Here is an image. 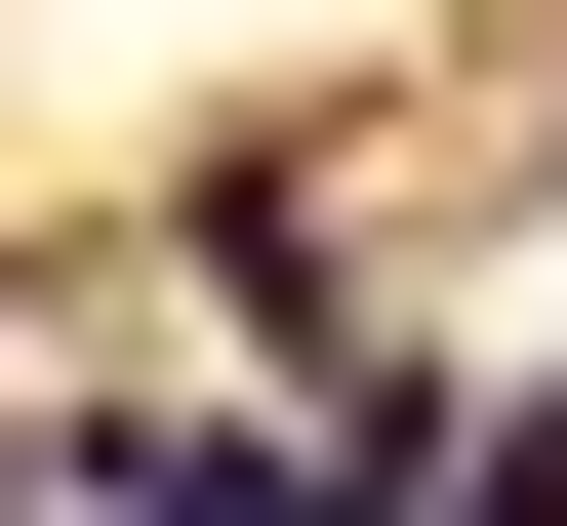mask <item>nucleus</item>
<instances>
[{"label":"nucleus","mask_w":567,"mask_h":526,"mask_svg":"<svg viewBox=\"0 0 567 526\" xmlns=\"http://www.w3.org/2000/svg\"><path fill=\"white\" fill-rule=\"evenodd\" d=\"M82 526H365V486H284V445H163V405H82Z\"/></svg>","instance_id":"f257e3e1"},{"label":"nucleus","mask_w":567,"mask_h":526,"mask_svg":"<svg viewBox=\"0 0 567 526\" xmlns=\"http://www.w3.org/2000/svg\"><path fill=\"white\" fill-rule=\"evenodd\" d=\"M41 486H82V445H0V526H41Z\"/></svg>","instance_id":"7ed1b4c3"},{"label":"nucleus","mask_w":567,"mask_h":526,"mask_svg":"<svg viewBox=\"0 0 567 526\" xmlns=\"http://www.w3.org/2000/svg\"><path fill=\"white\" fill-rule=\"evenodd\" d=\"M446 526H567V405H486V445H446Z\"/></svg>","instance_id":"f03ea898"}]
</instances>
